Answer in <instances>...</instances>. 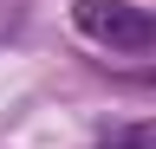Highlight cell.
I'll return each instance as SVG.
<instances>
[{
	"label": "cell",
	"instance_id": "cell-1",
	"mask_svg": "<svg viewBox=\"0 0 156 149\" xmlns=\"http://www.w3.org/2000/svg\"><path fill=\"white\" fill-rule=\"evenodd\" d=\"M72 26L85 39L111 46V52H143L156 46V13L130 7V0H72Z\"/></svg>",
	"mask_w": 156,
	"mask_h": 149
},
{
	"label": "cell",
	"instance_id": "cell-2",
	"mask_svg": "<svg viewBox=\"0 0 156 149\" xmlns=\"http://www.w3.org/2000/svg\"><path fill=\"white\" fill-rule=\"evenodd\" d=\"M111 149H156V123H136V130H124Z\"/></svg>",
	"mask_w": 156,
	"mask_h": 149
}]
</instances>
